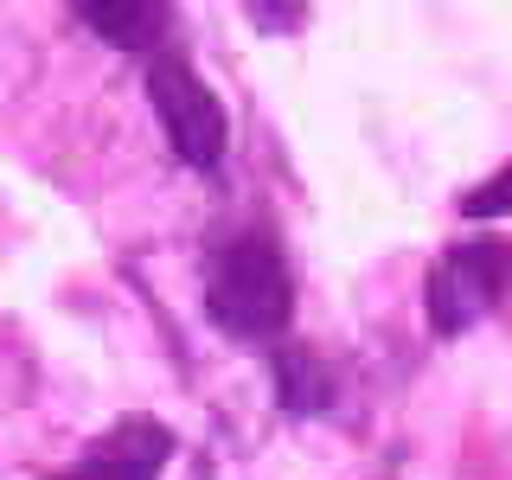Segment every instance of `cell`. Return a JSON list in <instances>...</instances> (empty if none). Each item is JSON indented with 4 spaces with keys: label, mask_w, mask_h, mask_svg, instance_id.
Wrapping results in <instances>:
<instances>
[{
    "label": "cell",
    "mask_w": 512,
    "mask_h": 480,
    "mask_svg": "<svg viewBox=\"0 0 512 480\" xmlns=\"http://www.w3.org/2000/svg\"><path fill=\"white\" fill-rule=\"evenodd\" d=\"M205 314L237 340H269L295 314V288H288V263L269 237H237L212 263V288H205Z\"/></svg>",
    "instance_id": "1"
},
{
    "label": "cell",
    "mask_w": 512,
    "mask_h": 480,
    "mask_svg": "<svg viewBox=\"0 0 512 480\" xmlns=\"http://www.w3.org/2000/svg\"><path fill=\"white\" fill-rule=\"evenodd\" d=\"M148 103L160 128H167L173 154L186 160V167H218L224 160V141H231V122H224V103L212 90H205V77L192 71L186 58H154L148 64Z\"/></svg>",
    "instance_id": "2"
},
{
    "label": "cell",
    "mask_w": 512,
    "mask_h": 480,
    "mask_svg": "<svg viewBox=\"0 0 512 480\" xmlns=\"http://www.w3.org/2000/svg\"><path fill=\"white\" fill-rule=\"evenodd\" d=\"M500 288H506V250L500 244H487V237L455 244L436 263V276H429V327L436 333L474 327V320L500 301Z\"/></svg>",
    "instance_id": "3"
},
{
    "label": "cell",
    "mask_w": 512,
    "mask_h": 480,
    "mask_svg": "<svg viewBox=\"0 0 512 480\" xmlns=\"http://www.w3.org/2000/svg\"><path fill=\"white\" fill-rule=\"evenodd\" d=\"M77 20H84L96 39L122 45V52H154L167 39L173 13L160 0H77Z\"/></svg>",
    "instance_id": "4"
},
{
    "label": "cell",
    "mask_w": 512,
    "mask_h": 480,
    "mask_svg": "<svg viewBox=\"0 0 512 480\" xmlns=\"http://www.w3.org/2000/svg\"><path fill=\"white\" fill-rule=\"evenodd\" d=\"M167 455H173V436L154 416H122L103 436V448H96V461H116V468H135V474H154Z\"/></svg>",
    "instance_id": "5"
},
{
    "label": "cell",
    "mask_w": 512,
    "mask_h": 480,
    "mask_svg": "<svg viewBox=\"0 0 512 480\" xmlns=\"http://www.w3.org/2000/svg\"><path fill=\"white\" fill-rule=\"evenodd\" d=\"M276 397H282V410H295V416L327 410V397H333L327 365H320L314 352H301V346H282L276 352Z\"/></svg>",
    "instance_id": "6"
},
{
    "label": "cell",
    "mask_w": 512,
    "mask_h": 480,
    "mask_svg": "<svg viewBox=\"0 0 512 480\" xmlns=\"http://www.w3.org/2000/svg\"><path fill=\"white\" fill-rule=\"evenodd\" d=\"M506 212H512V160L493 173L487 186L461 192V218H506Z\"/></svg>",
    "instance_id": "7"
},
{
    "label": "cell",
    "mask_w": 512,
    "mask_h": 480,
    "mask_svg": "<svg viewBox=\"0 0 512 480\" xmlns=\"http://www.w3.org/2000/svg\"><path fill=\"white\" fill-rule=\"evenodd\" d=\"M52 480H154V474H135V468H116V461H77V468H64V474H52Z\"/></svg>",
    "instance_id": "8"
}]
</instances>
